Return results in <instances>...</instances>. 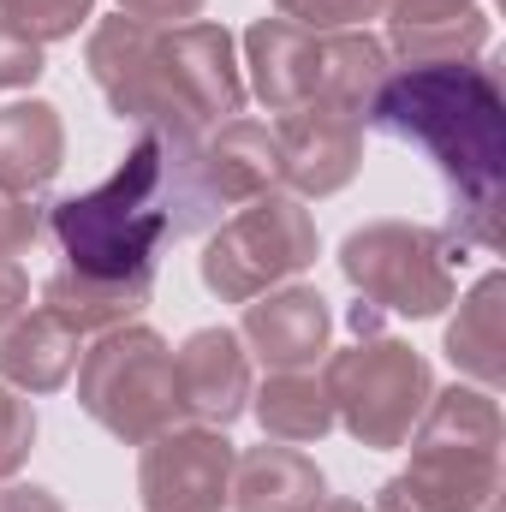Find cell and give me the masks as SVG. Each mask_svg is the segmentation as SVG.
<instances>
[{"instance_id":"1","label":"cell","mask_w":506,"mask_h":512,"mask_svg":"<svg viewBox=\"0 0 506 512\" xmlns=\"http://www.w3.org/2000/svg\"><path fill=\"white\" fill-rule=\"evenodd\" d=\"M387 137L423 149L447 185V245L501 251L506 209V96L489 66L447 60V66H405L387 72L370 102V120Z\"/></svg>"},{"instance_id":"2","label":"cell","mask_w":506,"mask_h":512,"mask_svg":"<svg viewBox=\"0 0 506 512\" xmlns=\"http://www.w3.org/2000/svg\"><path fill=\"white\" fill-rule=\"evenodd\" d=\"M48 233L66 251V268L102 274V280H131L155 274L167 233V185H161V143L143 131L126 149V161L78 197H60L48 209Z\"/></svg>"},{"instance_id":"3","label":"cell","mask_w":506,"mask_h":512,"mask_svg":"<svg viewBox=\"0 0 506 512\" xmlns=\"http://www.w3.org/2000/svg\"><path fill=\"white\" fill-rule=\"evenodd\" d=\"M78 405L126 447L155 441L161 429H173L185 417L179 387H173V346L143 322L108 328L78 358Z\"/></svg>"},{"instance_id":"4","label":"cell","mask_w":506,"mask_h":512,"mask_svg":"<svg viewBox=\"0 0 506 512\" xmlns=\"http://www.w3.org/2000/svg\"><path fill=\"white\" fill-rule=\"evenodd\" d=\"M322 393L334 405V423L358 441V447H405L429 393H435V376H429V358L405 340H376L364 334L358 346L334 352L328 358V376H322Z\"/></svg>"},{"instance_id":"5","label":"cell","mask_w":506,"mask_h":512,"mask_svg":"<svg viewBox=\"0 0 506 512\" xmlns=\"http://www.w3.org/2000/svg\"><path fill=\"white\" fill-rule=\"evenodd\" d=\"M316 221L304 209V197L292 191H262L256 203L233 209L215 239L197 256V274L203 286L221 298V304H251L262 292H274L280 280L304 274L316 262Z\"/></svg>"},{"instance_id":"6","label":"cell","mask_w":506,"mask_h":512,"mask_svg":"<svg viewBox=\"0 0 506 512\" xmlns=\"http://www.w3.org/2000/svg\"><path fill=\"white\" fill-rule=\"evenodd\" d=\"M340 274L358 286L364 310L429 322L453 304V245L417 221H370L346 233Z\"/></svg>"},{"instance_id":"7","label":"cell","mask_w":506,"mask_h":512,"mask_svg":"<svg viewBox=\"0 0 506 512\" xmlns=\"http://www.w3.org/2000/svg\"><path fill=\"white\" fill-rule=\"evenodd\" d=\"M155 60H161V90L173 102L179 120L191 126H221L245 114V72H239V48L227 24H173L155 36Z\"/></svg>"},{"instance_id":"8","label":"cell","mask_w":506,"mask_h":512,"mask_svg":"<svg viewBox=\"0 0 506 512\" xmlns=\"http://www.w3.org/2000/svg\"><path fill=\"white\" fill-rule=\"evenodd\" d=\"M233 441L227 429H161L143 441L137 459V501L143 512H227L233 501Z\"/></svg>"},{"instance_id":"9","label":"cell","mask_w":506,"mask_h":512,"mask_svg":"<svg viewBox=\"0 0 506 512\" xmlns=\"http://www.w3.org/2000/svg\"><path fill=\"white\" fill-rule=\"evenodd\" d=\"M501 501V447L411 435V471L387 477L376 512H489Z\"/></svg>"},{"instance_id":"10","label":"cell","mask_w":506,"mask_h":512,"mask_svg":"<svg viewBox=\"0 0 506 512\" xmlns=\"http://www.w3.org/2000/svg\"><path fill=\"white\" fill-rule=\"evenodd\" d=\"M155 36L161 30H149V24H137V18H102L96 30H90V42H84V66H90V78H96V90L108 96V108L131 120V126H191V120H179L173 114V102H167V90H161V60H155Z\"/></svg>"},{"instance_id":"11","label":"cell","mask_w":506,"mask_h":512,"mask_svg":"<svg viewBox=\"0 0 506 512\" xmlns=\"http://www.w3.org/2000/svg\"><path fill=\"white\" fill-rule=\"evenodd\" d=\"M274 149H280V179L292 185V197H334L364 167V126L340 108L310 102V108L280 114Z\"/></svg>"},{"instance_id":"12","label":"cell","mask_w":506,"mask_h":512,"mask_svg":"<svg viewBox=\"0 0 506 512\" xmlns=\"http://www.w3.org/2000/svg\"><path fill=\"white\" fill-rule=\"evenodd\" d=\"M173 387L179 411L203 429H227L251 411V352L233 328H197L173 352Z\"/></svg>"},{"instance_id":"13","label":"cell","mask_w":506,"mask_h":512,"mask_svg":"<svg viewBox=\"0 0 506 512\" xmlns=\"http://www.w3.org/2000/svg\"><path fill=\"white\" fill-rule=\"evenodd\" d=\"M328 334H334V310L316 286H274L245 304V322H239L245 352H256L268 370L316 364L328 352Z\"/></svg>"},{"instance_id":"14","label":"cell","mask_w":506,"mask_h":512,"mask_svg":"<svg viewBox=\"0 0 506 512\" xmlns=\"http://www.w3.org/2000/svg\"><path fill=\"white\" fill-rule=\"evenodd\" d=\"M387 54L405 66H447V60H477L489 48V12L477 0H387Z\"/></svg>"},{"instance_id":"15","label":"cell","mask_w":506,"mask_h":512,"mask_svg":"<svg viewBox=\"0 0 506 512\" xmlns=\"http://www.w3.org/2000/svg\"><path fill=\"white\" fill-rule=\"evenodd\" d=\"M245 66H251V96L268 114L310 108L322 78V36L286 18H256L245 30Z\"/></svg>"},{"instance_id":"16","label":"cell","mask_w":506,"mask_h":512,"mask_svg":"<svg viewBox=\"0 0 506 512\" xmlns=\"http://www.w3.org/2000/svg\"><path fill=\"white\" fill-rule=\"evenodd\" d=\"M328 495V477L310 453L286 441H262L233 459V512H316Z\"/></svg>"},{"instance_id":"17","label":"cell","mask_w":506,"mask_h":512,"mask_svg":"<svg viewBox=\"0 0 506 512\" xmlns=\"http://www.w3.org/2000/svg\"><path fill=\"white\" fill-rule=\"evenodd\" d=\"M60 167H66V120L54 102L30 96L0 108V191L36 197L60 179Z\"/></svg>"},{"instance_id":"18","label":"cell","mask_w":506,"mask_h":512,"mask_svg":"<svg viewBox=\"0 0 506 512\" xmlns=\"http://www.w3.org/2000/svg\"><path fill=\"white\" fill-rule=\"evenodd\" d=\"M155 274H131V280H102V274H78V268H54L42 280V310L60 316L72 334H108L143 316Z\"/></svg>"},{"instance_id":"19","label":"cell","mask_w":506,"mask_h":512,"mask_svg":"<svg viewBox=\"0 0 506 512\" xmlns=\"http://www.w3.org/2000/svg\"><path fill=\"white\" fill-rule=\"evenodd\" d=\"M78 370V334L48 316V310H30L18 322H6L0 334V382L18 387V393H60Z\"/></svg>"},{"instance_id":"20","label":"cell","mask_w":506,"mask_h":512,"mask_svg":"<svg viewBox=\"0 0 506 512\" xmlns=\"http://www.w3.org/2000/svg\"><path fill=\"white\" fill-rule=\"evenodd\" d=\"M506 274H483L471 286V298L459 304V316L447 322V358L459 376H471L477 387H495L506 382Z\"/></svg>"},{"instance_id":"21","label":"cell","mask_w":506,"mask_h":512,"mask_svg":"<svg viewBox=\"0 0 506 512\" xmlns=\"http://www.w3.org/2000/svg\"><path fill=\"white\" fill-rule=\"evenodd\" d=\"M387 60H393V54L381 48V36H370V30H334V36H322L316 102H322V108H340V114H352V120L364 126L376 90L387 84V72H393Z\"/></svg>"},{"instance_id":"22","label":"cell","mask_w":506,"mask_h":512,"mask_svg":"<svg viewBox=\"0 0 506 512\" xmlns=\"http://www.w3.org/2000/svg\"><path fill=\"white\" fill-rule=\"evenodd\" d=\"M251 411L262 423L268 441H286V447H310L334 429V405L316 376L304 370H274L262 387H251Z\"/></svg>"},{"instance_id":"23","label":"cell","mask_w":506,"mask_h":512,"mask_svg":"<svg viewBox=\"0 0 506 512\" xmlns=\"http://www.w3.org/2000/svg\"><path fill=\"white\" fill-rule=\"evenodd\" d=\"M0 18L18 24L30 42H66L96 18V0H0Z\"/></svg>"},{"instance_id":"24","label":"cell","mask_w":506,"mask_h":512,"mask_svg":"<svg viewBox=\"0 0 506 512\" xmlns=\"http://www.w3.org/2000/svg\"><path fill=\"white\" fill-rule=\"evenodd\" d=\"M381 6L387 0H274V18L316 30V36H334V30H364L370 18H381Z\"/></svg>"},{"instance_id":"25","label":"cell","mask_w":506,"mask_h":512,"mask_svg":"<svg viewBox=\"0 0 506 512\" xmlns=\"http://www.w3.org/2000/svg\"><path fill=\"white\" fill-rule=\"evenodd\" d=\"M30 453H36V405L18 387H0V483H12Z\"/></svg>"},{"instance_id":"26","label":"cell","mask_w":506,"mask_h":512,"mask_svg":"<svg viewBox=\"0 0 506 512\" xmlns=\"http://www.w3.org/2000/svg\"><path fill=\"white\" fill-rule=\"evenodd\" d=\"M42 42H30L18 24H6L0 18V90H30L36 78H42Z\"/></svg>"},{"instance_id":"27","label":"cell","mask_w":506,"mask_h":512,"mask_svg":"<svg viewBox=\"0 0 506 512\" xmlns=\"http://www.w3.org/2000/svg\"><path fill=\"white\" fill-rule=\"evenodd\" d=\"M48 215L36 209V197H18V191H0V256H18L42 239Z\"/></svg>"},{"instance_id":"28","label":"cell","mask_w":506,"mask_h":512,"mask_svg":"<svg viewBox=\"0 0 506 512\" xmlns=\"http://www.w3.org/2000/svg\"><path fill=\"white\" fill-rule=\"evenodd\" d=\"M120 12L149 30H173V24H191L203 12V0H120Z\"/></svg>"},{"instance_id":"29","label":"cell","mask_w":506,"mask_h":512,"mask_svg":"<svg viewBox=\"0 0 506 512\" xmlns=\"http://www.w3.org/2000/svg\"><path fill=\"white\" fill-rule=\"evenodd\" d=\"M24 304H30V280H24L18 256H0V328H6V322H18V316H24Z\"/></svg>"},{"instance_id":"30","label":"cell","mask_w":506,"mask_h":512,"mask_svg":"<svg viewBox=\"0 0 506 512\" xmlns=\"http://www.w3.org/2000/svg\"><path fill=\"white\" fill-rule=\"evenodd\" d=\"M0 512H66L54 489H36V483H0Z\"/></svg>"},{"instance_id":"31","label":"cell","mask_w":506,"mask_h":512,"mask_svg":"<svg viewBox=\"0 0 506 512\" xmlns=\"http://www.w3.org/2000/svg\"><path fill=\"white\" fill-rule=\"evenodd\" d=\"M316 512H370V507H364V501H334V495H322Z\"/></svg>"}]
</instances>
